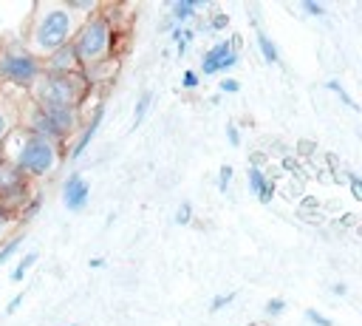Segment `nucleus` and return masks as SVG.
I'll list each match as a JSON object with an SVG mask.
<instances>
[{
	"label": "nucleus",
	"instance_id": "nucleus-1",
	"mask_svg": "<svg viewBox=\"0 0 362 326\" xmlns=\"http://www.w3.org/2000/svg\"><path fill=\"white\" fill-rule=\"evenodd\" d=\"M90 82L85 79V74H42L28 91H31V102L34 108L59 130V133H71L79 122V102L85 99Z\"/></svg>",
	"mask_w": 362,
	"mask_h": 326
},
{
	"label": "nucleus",
	"instance_id": "nucleus-2",
	"mask_svg": "<svg viewBox=\"0 0 362 326\" xmlns=\"http://www.w3.org/2000/svg\"><path fill=\"white\" fill-rule=\"evenodd\" d=\"M82 23L76 20V11H71L65 3H45L34 14V23L28 28V51L40 60L54 54L57 48L68 45Z\"/></svg>",
	"mask_w": 362,
	"mask_h": 326
},
{
	"label": "nucleus",
	"instance_id": "nucleus-3",
	"mask_svg": "<svg viewBox=\"0 0 362 326\" xmlns=\"http://www.w3.org/2000/svg\"><path fill=\"white\" fill-rule=\"evenodd\" d=\"M110 45H113V26H110V20L105 14L85 17L82 26L76 28L74 40H71L74 57H76L82 71H93L96 65L107 62Z\"/></svg>",
	"mask_w": 362,
	"mask_h": 326
},
{
	"label": "nucleus",
	"instance_id": "nucleus-4",
	"mask_svg": "<svg viewBox=\"0 0 362 326\" xmlns=\"http://www.w3.org/2000/svg\"><path fill=\"white\" fill-rule=\"evenodd\" d=\"M11 139H17V147L11 153V167L20 170L23 176H48L57 170L59 164V150L54 142L42 139V136H34L28 130H20L14 128L11 130Z\"/></svg>",
	"mask_w": 362,
	"mask_h": 326
},
{
	"label": "nucleus",
	"instance_id": "nucleus-5",
	"mask_svg": "<svg viewBox=\"0 0 362 326\" xmlns=\"http://www.w3.org/2000/svg\"><path fill=\"white\" fill-rule=\"evenodd\" d=\"M42 77V60H37L25 45L14 43L0 51V79L17 88H31Z\"/></svg>",
	"mask_w": 362,
	"mask_h": 326
},
{
	"label": "nucleus",
	"instance_id": "nucleus-6",
	"mask_svg": "<svg viewBox=\"0 0 362 326\" xmlns=\"http://www.w3.org/2000/svg\"><path fill=\"white\" fill-rule=\"evenodd\" d=\"M235 62H238V51H232L229 40H221L201 57V71L204 74H221V71H229Z\"/></svg>",
	"mask_w": 362,
	"mask_h": 326
},
{
	"label": "nucleus",
	"instance_id": "nucleus-7",
	"mask_svg": "<svg viewBox=\"0 0 362 326\" xmlns=\"http://www.w3.org/2000/svg\"><path fill=\"white\" fill-rule=\"evenodd\" d=\"M88 196H90V184L79 176V173H71L62 184V204L71 210V213H79L85 204H88Z\"/></svg>",
	"mask_w": 362,
	"mask_h": 326
},
{
	"label": "nucleus",
	"instance_id": "nucleus-8",
	"mask_svg": "<svg viewBox=\"0 0 362 326\" xmlns=\"http://www.w3.org/2000/svg\"><path fill=\"white\" fill-rule=\"evenodd\" d=\"M79 71H82V68H79V62H76V57H74L71 43L62 45V48H57L54 54H48V57L42 60V74H79Z\"/></svg>",
	"mask_w": 362,
	"mask_h": 326
},
{
	"label": "nucleus",
	"instance_id": "nucleus-9",
	"mask_svg": "<svg viewBox=\"0 0 362 326\" xmlns=\"http://www.w3.org/2000/svg\"><path fill=\"white\" fill-rule=\"evenodd\" d=\"M20 122V102L14 96H8L6 91H0V145L8 139V133L17 128Z\"/></svg>",
	"mask_w": 362,
	"mask_h": 326
},
{
	"label": "nucleus",
	"instance_id": "nucleus-10",
	"mask_svg": "<svg viewBox=\"0 0 362 326\" xmlns=\"http://www.w3.org/2000/svg\"><path fill=\"white\" fill-rule=\"evenodd\" d=\"M102 116H105V102H96V111H93V119L82 128V133H79V139L74 142V147H71V159H79L85 150H88V145H90V139L96 136V130H99V125H102Z\"/></svg>",
	"mask_w": 362,
	"mask_h": 326
},
{
	"label": "nucleus",
	"instance_id": "nucleus-11",
	"mask_svg": "<svg viewBox=\"0 0 362 326\" xmlns=\"http://www.w3.org/2000/svg\"><path fill=\"white\" fill-rule=\"evenodd\" d=\"M246 176H249V187L257 193V198H260L263 204H269V201H272V196H274V184H269V181H266V176H263V170H260V167H249V170H246Z\"/></svg>",
	"mask_w": 362,
	"mask_h": 326
},
{
	"label": "nucleus",
	"instance_id": "nucleus-12",
	"mask_svg": "<svg viewBox=\"0 0 362 326\" xmlns=\"http://www.w3.org/2000/svg\"><path fill=\"white\" fill-rule=\"evenodd\" d=\"M201 6L204 3H198V0H178V3H173V23L189 20L195 14V9H201Z\"/></svg>",
	"mask_w": 362,
	"mask_h": 326
},
{
	"label": "nucleus",
	"instance_id": "nucleus-13",
	"mask_svg": "<svg viewBox=\"0 0 362 326\" xmlns=\"http://www.w3.org/2000/svg\"><path fill=\"white\" fill-rule=\"evenodd\" d=\"M150 102H153V91H144V94L139 96V102H136V111H133V128H139V125L144 122V116H147V111H150Z\"/></svg>",
	"mask_w": 362,
	"mask_h": 326
},
{
	"label": "nucleus",
	"instance_id": "nucleus-14",
	"mask_svg": "<svg viewBox=\"0 0 362 326\" xmlns=\"http://www.w3.org/2000/svg\"><path fill=\"white\" fill-rule=\"evenodd\" d=\"M257 45H260V51H263V60L266 62H277L280 57H277V45L263 34V31H257Z\"/></svg>",
	"mask_w": 362,
	"mask_h": 326
},
{
	"label": "nucleus",
	"instance_id": "nucleus-15",
	"mask_svg": "<svg viewBox=\"0 0 362 326\" xmlns=\"http://www.w3.org/2000/svg\"><path fill=\"white\" fill-rule=\"evenodd\" d=\"M34 261H37V252H25V255H23V261H20V264L14 266V272H11V281H14V283H17V281H23V275L31 269V264H34Z\"/></svg>",
	"mask_w": 362,
	"mask_h": 326
},
{
	"label": "nucleus",
	"instance_id": "nucleus-16",
	"mask_svg": "<svg viewBox=\"0 0 362 326\" xmlns=\"http://www.w3.org/2000/svg\"><path fill=\"white\" fill-rule=\"evenodd\" d=\"M17 218H20V215H14V210H8L6 204H0V241H6L3 235L11 230V224H14Z\"/></svg>",
	"mask_w": 362,
	"mask_h": 326
},
{
	"label": "nucleus",
	"instance_id": "nucleus-17",
	"mask_svg": "<svg viewBox=\"0 0 362 326\" xmlns=\"http://www.w3.org/2000/svg\"><path fill=\"white\" fill-rule=\"evenodd\" d=\"M325 88H328V91H334V94H337V96H339V99H342V102H345L348 108H354V111H359V105H356V102L351 99V94H348V91H345V88H342V85H339L337 79H328V82H325Z\"/></svg>",
	"mask_w": 362,
	"mask_h": 326
},
{
	"label": "nucleus",
	"instance_id": "nucleus-18",
	"mask_svg": "<svg viewBox=\"0 0 362 326\" xmlns=\"http://www.w3.org/2000/svg\"><path fill=\"white\" fill-rule=\"evenodd\" d=\"M20 241H23V235H11V238H8V241H6L3 247H0V266H3V264H6V261H8L11 255H14V252H17Z\"/></svg>",
	"mask_w": 362,
	"mask_h": 326
},
{
	"label": "nucleus",
	"instance_id": "nucleus-19",
	"mask_svg": "<svg viewBox=\"0 0 362 326\" xmlns=\"http://www.w3.org/2000/svg\"><path fill=\"white\" fill-rule=\"evenodd\" d=\"M229 181H232V164H221V170H218V190L226 193Z\"/></svg>",
	"mask_w": 362,
	"mask_h": 326
},
{
	"label": "nucleus",
	"instance_id": "nucleus-20",
	"mask_svg": "<svg viewBox=\"0 0 362 326\" xmlns=\"http://www.w3.org/2000/svg\"><path fill=\"white\" fill-rule=\"evenodd\" d=\"M305 320H311L314 326H334V320L331 317H325L322 312H317V309H305Z\"/></svg>",
	"mask_w": 362,
	"mask_h": 326
},
{
	"label": "nucleus",
	"instance_id": "nucleus-21",
	"mask_svg": "<svg viewBox=\"0 0 362 326\" xmlns=\"http://www.w3.org/2000/svg\"><path fill=\"white\" fill-rule=\"evenodd\" d=\"M189 218H192V204L181 201V207L175 210V224H189Z\"/></svg>",
	"mask_w": 362,
	"mask_h": 326
},
{
	"label": "nucleus",
	"instance_id": "nucleus-22",
	"mask_svg": "<svg viewBox=\"0 0 362 326\" xmlns=\"http://www.w3.org/2000/svg\"><path fill=\"white\" fill-rule=\"evenodd\" d=\"M232 300H235V292H226V295H215V298H212V303H209V312H218V309L229 306Z\"/></svg>",
	"mask_w": 362,
	"mask_h": 326
},
{
	"label": "nucleus",
	"instance_id": "nucleus-23",
	"mask_svg": "<svg viewBox=\"0 0 362 326\" xmlns=\"http://www.w3.org/2000/svg\"><path fill=\"white\" fill-rule=\"evenodd\" d=\"M283 309H286V300H283V298H272V300H266V306H263V312H266L269 317L280 315Z\"/></svg>",
	"mask_w": 362,
	"mask_h": 326
},
{
	"label": "nucleus",
	"instance_id": "nucleus-24",
	"mask_svg": "<svg viewBox=\"0 0 362 326\" xmlns=\"http://www.w3.org/2000/svg\"><path fill=\"white\" fill-rule=\"evenodd\" d=\"M226 26H229V14H226V11H215L212 20H209V28H212V31H221V28H226Z\"/></svg>",
	"mask_w": 362,
	"mask_h": 326
},
{
	"label": "nucleus",
	"instance_id": "nucleus-25",
	"mask_svg": "<svg viewBox=\"0 0 362 326\" xmlns=\"http://www.w3.org/2000/svg\"><path fill=\"white\" fill-rule=\"evenodd\" d=\"M303 9H305L308 14H314V17H322V14H325V6H322V3H314V0H305Z\"/></svg>",
	"mask_w": 362,
	"mask_h": 326
},
{
	"label": "nucleus",
	"instance_id": "nucleus-26",
	"mask_svg": "<svg viewBox=\"0 0 362 326\" xmlns=\"http://www.w3.org/2000/svg\"><path fill=\"white\" fill-rule=\"evenodd\" d=\"M348 181H351V196L354 198H362V181H359V176H348Z\"/></svg>",
	"mask_w": 362,
	"mask_h": 326
},
{
	"label": "nucleus",
	"instance_id": "nucleus-27",
	"mask_svg": "<svg viewBox=\"0 0 362 326\" xmlns=\"http://www.w3.org/2000/svg\"><path fill=\"white\" fill-rule=\"evenodd\" d=\"M218 88H221L223 94H238V91H240V85H238L235 79H221V85H218Z\"/></svg>",
	"mask_w": 362,
	"mask_h": 326
},
{
	"label": "nucleus",
	"instance_id": "nucleus-28",
	"mask_svg": "<svg viewBox=\"0 0 362 326\" xmlns=\"http://www.w3.org/2000/svg\"><path fill=\"white\" fill-rule=\"evenodd\" d=\"M226 139H229V145H235V147L240 145V133H238V128H235L232 122L226 125Z\"/></svg>",
	"mask_w": 362,
	"mask_h": 326
},
{
	"label": "nucleus",
	"instance_id": "nucleus-29",
	"mask_svg": "<svg viewBox=\"0 0 362 326\" xmlns=\"http://www.w3.org/2000/svg\"><path fill=\"white\" fill-rule=\"evenodd\" d=\"M181 85H184V88H195V85H198V74H195V71H184Z\"/></svg>",
	"mask_w": 362,
	"mask_h": 326
},
{
	"label": "nucleus",
	"instance_id": "nucleus-30",
	"mask_svg": "<svg viewBox=\"0 0 362 326\" xmlns=\"http://www.w3.org/2000/svg\"><path fill=\"white\" fill-rule=\"evenodd\" d=\"M20 303H23V295H14V298L8 300V306H6V312H8V315H11V312H17V306H20Z\"/></svg>",
	"mask_w": 362,
	"mask_h": 326
},
{
	"label": "nucleus",
	"instance_id": "nucleus-31",
	"mask_svg": "<svg viewBox=\"0 0 362 326\" xmlns=\"http://www.w3.org/2000/svg\"><path fill=\"white\" fill-rule=\"evenodd\" d=\"M331 292H334V295H348V286H345V283H334Z\"/></svg>",
	"mask_w": 362,
	"mask_h": 326
},
{
	"label": "nucleus",
	"instance_id": "nucleus-32",
	"mask_svg": "<svg viewBox=\"0 0 362 326\" xmlns=\"http://www.w3.org/2000/svg\"><path fill=\"white\" fill-rule=\"evenodd\" d=\"M300 150H303V153H311V142H308V139H303V142H300Z\"/></svg>",
	"mask_w": 362,
	"mask_h": 326
},
{
	"label": "nucleus",
	"instance_id": "nucleus-33",
	"mask_svg": "<svg viewBox=\"0 0 362 326\" xmlns=\"http://www.w3.org/2000/svg\"><path fill=\"white\" fill-rule=\"evenodd\" d=\"M90 266H93V269H99V266H105V258H90Z\"/></svg>",
	"mask_w": 362,
	"mask_h": 326
},
{
	"label": "nucleus",
	"instance_id": "nucleus-34",
	"mask_svg": "<svg viewBox=\"0 0 362 326\" xmlns=\"http://www.w3.org/2000/svg\"><path fill=\"white\" fill-rule=\"evenodd\" d=\"M68 326H76V323H68Z\"/></svg>",
	"mask_w": 362,
	"mask_h": 326
}]
</instances>
